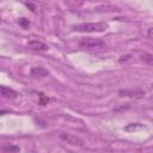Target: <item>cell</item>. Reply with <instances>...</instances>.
<instances>
[{
  "label": "cell",
  "mask_w": 153,
  "mask_h": 153,
  "mask_svg": "<svg viewBox=\"0 0 153 153\" xmlns=\"http://www.w3.org/2000/svg\"><path fill=\"white\" fill-rule=\"evenodd\" d=\"M108 29V24L97 22V23H82L74 26L75 31L79 32H103Z\"/></svg>",
  "instance_id": "obj_1"
},
{
  "label": "cell",
  "mask_w": 153,
  "mask_h": 153,
  "mask_svg": "<svg viewBox=\"0 0 153 153\" xmlns=\"http://www.w3.org/2000/svg\"><path fill=\"white\" fill-rule=\"evenodd\" d=\"M0 94L4 96L5 98H16L18 96L17 91H14L13 88H10L7 86H0Z\"/></svg>",
  "instance_id": "obj_6"
},
{
  "label": "cell",
  "mask_w": 153,
  "mask_h": 153,
  "mask_svg": "<svg viewBox=\"0 0 153 153\" xmlns=\"http://www.w3.org/2000/svg\"><path fill=\"white\" fill-rule=\"evenodd\" d=\"M90 1H93V0H90Z\"/></svg>",
  "instance_id": "obj_17"
},
{
  "label": "cell",
  "mask_w": 153,
  "mask_h": 153,
  "mask_svg": "<svg viewBox=\"0 0 153 153\" xmlns=\"http://www.w3.org/2000/svg\"><path fill=\"white\" fill-rule=\"evenodd\" d=\"M140 128H142V124L141 123H130L129 126H127L124 129L126 130H136V129H140Z\"/></svg>",
  "instance_id": "obj_11"
},
{
  "label": "cell",
  "mask_w": 153,
  "mask_h": 153,
  "mask_svg": "<svg viewBox=\"0 0 153 153\" xmlns=\"http://www.w3.org/2000/svg\"><path fill=\"white\" fill-rule=\"evenodd\" d=\"M30 73H31V76H33V78H44L49 74V72L47 69H44L43 67H33Z\"/></svg>",
  "instance_id": "obj_7"
},
{
  "label": "cell",
  "mask_w": 153,
  "mask_h": 153,
  "mask_svg": "<svg viewBox=\"0 0 153 153\" xmlns=\"http://www.w3.org/2000/svg\"><path fill=\"white\" fill-rule=\"evenodd\" d=\"M146 92L143 90H139V88H130V90H121L120 91V96L121 97H129V98H134V99H139L145 97Z\"/></svg>",
  "instance_id": "obj_3"
},
{
  "label": "cell",
  "mask_w": 153,
  "mask_h": 153,
  "mask_svg": "<svg viewBox=\"0 0 153 153\" xmlns=\"http://www.w3.org/2000/svg\"><path fill=\"white\" fill-rule=\"evenodd\" d=\"M0 149L4 152H19L20 151V148L14 145H6V146H2Z\"/></svg>",
  "instance_id": "obj_9"
},
{
  "label": "cell",
  "mask_w": 153,
  "mask_h": 153,
  "mask_svg": "<svg viewBox=\"0 0 153 153\" xmlns=\"http://www.w3.org/2000/svg\"><path fill=\"white\" fill-rule=\"evenodd\" d=\"M27 47L33 51H45V50H48V45L44 42L39 41V39H30L27 42Z\"/></svg>",
  "instance_id": "obj_5"
},
{
  "label": "cell",
  "mask_w": 153,
  "mask_h": 153,
  "mask_svg": "<svg viewBox=\"0 0 153 153\" xmlns=\"http://www.w3.org/2000/svg\"><path fill=\"white\" fill-rule=\"evenodd\" d=\"M19 24H20L23 27H27V26L30 25V22H29L27 19H25V18H20V19H19Z\"/></svg>",
  "instance_id": "obj_12"
},
{
  "label": "cell",
  "mask_w": 153,
  "mask_h": 153,
  "mask_svg": "<svg viewBox=\"0 0 153 153\" xmlns=\"http://www.w3.org/2000/svg\"><path fill=\"white\" fill-rule=\"evenodd\" d=\"M147 37L148 38H152V27L148 29V32H147Z\"/></svg>",
  "instance_id": "obj_15"
},
{
  "label": "cell",
  "mask_w": 153,
  "mask_h": 153,
  "mask_svg": "<svg viewBox=\"0 0 153 153\" xmlns=\"http://www.w3.org/2000/svg\"><path fill=\"white\" fill-rule=\"evenodd\" d=\"M94 11H97V12H118L120 8L114 5H102V6L96 7Z\"/></svg>",
  "instance_id": "obj_8"
},
{
  "label": "cell",
  "mask_w": 153,
  "mask_h": 153,
  "mask_svg": "<svg viewBox=\"0 0 153 153\" xmlns=\"http://www.w3.org/2000/svg\"><path fill=\"white\" fill-rule=\"evenodd\" d=\"M60 139L66 141L67 143H71V145H75V146H82V140L79 139L78 136L75 135H72V134H68V133H61L60 134Z\"/></svg>",
  "instance_id": "obj_4"
},
{
  "label": "cell",
  "mask_w": 153,
  "mask_h": 153,
  "mask_svg": "<svg viewBox=\"0 0 153 153\" xmlns=\"http://www.w3.org/2000/svg\"><path fill=\"white\" fill-rule=\"evenodd\" d=\"M39 98H41V99H42V100H41V102H39V103H41V104H42V105H44V104H45V103H47V102H49V99H48V98H47V97H44V94H42V93H41V94H39Z\"/></svg>",
  "instance_id": "obj_13"
},
{
  "label": "cell",
  "mask_w": 153,
  "mask_h": 153,
  "mask_svg": "<svg viewBox=\"0 0 153 153\" xmlns=\"http://www.w3.org/2000/svg\"><path fill=\"white\" fill-rule=\"evenodd\" d=\"M5 114H7L6 110H0V116H2V115H5Z\"/></svg>",
  "instance_id": "obj_16"
},
{
  "label": "cell",
  "mask_w": 153,
  "mask_h": 153,
  "mask_svg": "<svg viewBox=\"0 0 153 153\" xmlns=\"http://www.w3.org/2000/svg\"><path fill=\"white\" fill-rule=\"evenodd\" d=\"M79 45L82 49H102V48L105 47V43L100 38L85 37V38H81L80 39Z\"/></svg>",
  "instance_id": "obj_2"
},
{
  "label": "cell",
  "mask_w": 153,
  "mask_h": 153,
  "mask_svg": "<svg viewBox=\"0 0 153 153\" xmlns=\"http://www.w3.org/2000/svg\"><path fill=\"white\" fill-rule=\"evenodd\" d=\"M141 59L143 60L145 63H147V65H149V66L153 63V56H152V54H149V53H143V54L141 55Z\"/></svg>",
  "instance_id": "obj_10"
},
{
  "label": "cell",
  "mask_w": 153,
  "mask_h": 153,
  "mask_svg": "<svg viewBox=\"0 0 153 153\" xmlns=\"http://www.w3.org/2000/svg\"><path fill=\"white\" fill-rule=\"evenodd\" d=\"M128 59H130V55H126V56H122L120 59V62H123V61H127Z\"/></svg>",
  "instance_id": "obj_14"
}]
</instances>
